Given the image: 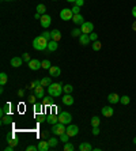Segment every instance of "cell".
<instances>
[{
    "mask_svg": "<svg viewBox=\"0 0 136 151\" xmlns=\"http://www.w3.org/2000/svg\"><path fill=\"white\" fill-rule=\"evenodd\" d=\"M42 103L45 106H52L53 105V100H52V97H47V98H44Z\"/></svg>",
    "mask_w": 136,
    "mask_h": 151,
    "instance_id": "32",
    "label": "cell"
},
{
    "mask_svg": "<svg viewBox=\"0 0 136 151\" xmlns=\"http://www.w3.org/2000/svg\"><path fill=\"white\" fill-rule=\"evenodd\" d=\"M48 42L49 41L47 38H44L42 36L35 37L34 40H33V48L35 51H45V49H48Z\"/></svg>",
    "mask_w": 136,
    "mask_h": 151,
    "instance_id": "2",
    "label": "cell"
},
{
    "mask_svg": "<svg viewBox=\"0 0 136 151\" xmlns=\"http://www.w3.org/2000/svg\"><path fill=\"white\" fill-rule=\"evenodd\" d=\"M64 151H74L75 147H74V144L70 143V142H67V143H64V148H63Z\"/></svg>",
    "mask_w": 136,
    "mask_h": 151,
    "instance_id": "31",
    "label": "cell"
},
{
    "mask_svg": "<svg viewBox=\"0 0 136 151\" xmlns=\"http://www.w3.org/2000/svg\"><path fill=\"white\" fill-rule=\"evenodd\" d=\"M37 12L41 14V15H44V14L47 12V7H45L44 4H38V6H37Z\"/></svg>",
    "mask_w": 136,
    "mask_h": 151,
    "instance_id": "30",
    "label": "cell"
},
{
    "mask_svg": "<svg viewBox=\"0 0 136 151\" xmlns=\"http://www.w3.org/2000/svg\"><path fill=\"white\" fill-rule=\"evenodd\" d=\"M38 121H39V123H44V121H47V117L41 114V116H39V117H38Z\"/></svg>",
    "mask_w": 136,
    "mask_h": 151,
    "instance_id": "48",
    "label": "cell"
},
{
    "mask_svg": "<svg viewBox=\"0 0 136 151\" xmlns=\"http://www.w3.org/2000/svg\"><path fill=\"white\" fill-rule=\"evenodd\" d=\"M83 33H82V30L80 29H74L72 32H71V36L72 37H80Z\"/></svg>",
    "mask_w": 136,
    "mask_h": 151,
    "instance_id": "36",
    "label": "cell"
},
{
    "mask_svg": "<svg viewBox=\"0 0 136 151\" xmlns=\"http://www.w3.org/2000/svg\"><path fill=\"white\" fill-rule=\"evenodd\" d=\"M108 101L110 103H117V102H120V96L118 94H116V93H110L108 96Z\"/></svg>",
    "mask_w": 136,
    "mask_h": 151,
    "instance_id": "15",
    "label": "cell"
},
{
    "mask_svg": "<svg viewBox=\"0 0 136 151\" xmlns=\"http://www.w3.org/2000/svg\"><path fill=\"white\" fill-rule=\"evenodd\" d=\"M4 150L6 151H14V146H10V144H8V147H6Z\"/></svg>",
    "mask_w": 136,
    "mask_h": 151,
    "instance_id": "49",
    "label": "cell"
},
{
    "mask_svg": "<svg viewBox=\"0 0 136 151\" xmlns=\"http://www.w3.org/2000/svg\"><path fill=\"white\" fill-rule=\"evenodd\" d=\"M8 112H10V103H6V105L3 106V109L0 110V116L4 117L6 114H8Z\"/></svg>",
    "mask_w": 136,
    "mask_h": 151,
    "instance_id": "25",
    "label": "cell"
},
{
    "mask_svg": "<svg viewBox=\"0 0 136 151\" xmlns=\"http://www.w3.org/2000/svg\"><path fill=\"white\" fill-rule=\"evenodd\" d=\"M89 36H90V40H91V42H94V41H97V40H98L97 33H90Z\"/></svg>",
    "mask_w": 136,
    "mask_h": 151,
    "instance_id": "42",
    "label": "cell"
},
{
    "mask_svg": "<svg viewBox=\"0 0 136 151\" xmlns=\"http://www.w3.org/2000/svg\"><path fill=\"white\" fill-rule=\"evenodd\" d=\"M90 42H91V40H90V36L89 34H85V33H83V34H82L80 37H79V44L80 45H89Z\"/></svg>",
    "mask_w": 136,
    "mask_h": 151,
    "instance_id": "14",
    "label": "cell"
},
{
    "mask_svg": "<svg viewBox=\"0 0 136 151\" xmlns=\"http://www.w3.org/2000/svg\"><path fill=\"white\" fill-rule=\"evenodd\" d=\"M72 16H74V12L70 8H63L60 11V18L63 20H72Z\"/></svg>",
    "mask_w": 136,
    "mask_h": 151,
    "instance_id": "4",
    "label": "cell"
},
{
    "mask_svg": "<svg viewBox=\"0 0 136 151\" xmlns=\"http://www.w3.org/2000/svg\"><path fill=\"white\" fill-rule=\"evenodd\" d=\"M27 151H38V146H27Z\"/></svg>",
    "mask_w": 136,
    "mask_h": 151,
    "instance_id": "45",
    "label": "cell"
},
{
    "mask_svg": "<svg viewBox=\"0 0 136 151\" xmlns=\"http://www.w3.org/2000/svg\"><path fill=\"white\" fill-rule=\"evenodd\" d=\"M120 102L123 103V105H128V103L131 102V98H129L128 96H123V97H120Z\"/></svg>",
    "mask_w": 136,
    "mask_h": 151,
    "instance_id": "35",
    "label": "cell"
},
{
    "mask_svg": "<svg viewBox=\"0 0 136 151\" xmlns=\"http://www.w3.org/2000/svg\"><path fill=\"white\" fill-rule=\"evenodd\" d=\"M37 87V84H35V82H31L30 86H29V88H35Z\"/></svg>",
    "mask_w": 136,
    "mask_h": 151,
    "instance_id": "50",
    "label": "cell"
},
{
    "mask_svg": "<svg viewBox=\"0 0 136 151\" xmlns=\"http://www.w3.org/2000/svg\"><path fill=\"white\" fill-rule=\"evenodd\" d=\"M71 10H72V12H74V15L75 14H80V7H79V6H75L74 4V7L71 8Z\"/></svg>",
    "mask_w": 136,
    "mask_h": 151,
    "instance_id": "41",
    "label": "cell"
},
{
    "mask_svg": "<svg viewBox=\"0 0 136 151\" xmlns=\"http://www.w3.org/2000/svg\"><path fill=\"white\" fill-rule=\"evenodd\" d=\"M52 67V64L49 60H42V68L44 70H49V68Z\"/></svg>",
    "mask_w": 136,
    "mask_h": 151,
    "instance_id": "39",
    "label": "cell"
},
{
    "mask_svg": "<svg viewBox=\"0 0 136 151\" xmlns=\"http://www.w3.org/2000/svg\"><path fill=\"white\" fill-rule=\"evenodd\" d=\"M67 131V128H66V124H63V123H57V124H54V125H52V133L53 135H61V133H64V132Z\"/></svg>",
    "mask_w": 136,
    "mask_h": 151,
    "instance_id": "3",
    "label": "cell"
},
{
    "mask_svg": "<svg viewBox=\"0 0 136 151\" xmlns=\"http://www.w3.org/2000/svg\"><path fill=\"white\" fill-rule=\"evenodd\" d=\"M41 16H42V15H41V14H38V12H37V14H35V15H34V18H35V19H41Z\"/></svg>",
    "mask_w": 136,
    "mask_h": 151,
    "instance_id": "53",
    "label": "cell"
},
{
    "mask_svg": "<svg viewBox=\"0 0 136 151\" xmlns=\"http://www.w3.org/2000/svg\"><path fill=\"white\" fill-rule=\"evenodd\" d=\"M58 48V42L57 41H53V40H51L49 42H48V51H51V52H53V51H56V49Z\"/></svg>",
    "mask_w": 136,
    "mask_h": 151,
    "instance_id": "20",
    "label": "cell"
},
{
    "mask_svg": "<svg viewBox=\"0 0 136 151\" xmlns=\"http://www.w3.org/2000/svg\"><path fill=\"white\" fill-rule=\"evenodd\" d=\"M71 120H72V116L68 113V112H61L58 114V123H63V124H70Z\"/></svg>",
    "mask_w": 136,
    "mask_h": 151,
    "instance_id": "5",
    "label": "cell"
},
{
    "mask_svg": "<svg viewBox=\"0 0 136 151\" xmlns=\"http://www.w3.org/2000/svg\"><path fill=\"white\" fill-rule=\"evenodd\" d=\"M7 142H8V144L10 146H14L15 147L16 144H18V139H15L12 135H7Z\"/></svg>",
    "mask_w": 136,
    "mask_h": 151,
    "instance_id": "24",
    "label": "cell"
},
{
    "mask_svg": "<svg viewBox=\"0 0 136 151\" xmlns=\"http://www.w3.org/2000/svg\"><path fill=\"white\" fill-rule=\"evenodd\" d=\"M58 142H60V140L56 139V138H51V139L48 140V143H49V146H51V147H56V146L58 144Z\"/></svg>",
    "mask_w": 136,
    "mask_h": 151,
    "instance_id": "33",
    "label": "cell"
},
{
    "mask_svg": "<svg viewBox=\"0 0 136 151\" xmlns=\"http://www.w3.org/2000/svg\"><path fill=\"white\" fill-rule=\"evenodd\" d=\"M41 84H42L44 87H49V86L52 84L51 76H45V78H42V79H41Z\"/></svg>",
    "mask_w": 136,
    "mask_h": 151,
    "instance_id": "22",
    "label": "cell"
},
{
    "mask_svg": "<svg viewBox=\"0 0 136 151\" xmlns=\"http://www.w3.org/2000/svg\"><path fill=\"white\" fill-rule=\"evenodd\" d=\"M80 30L82 33H85V34H90V33H93L94 30V25L91 22H85L83 25H80Z\"/></svg>",
    "mask_w": 136,
    "mask_h": 151,
    "instance_id": "8",
    "label": "cell"
},
{
    "mask_svg": "<svg viewBox=\"0 0 136 151\" xmlns=\"http://www.w3.org/2000/svg\"><path fill=\"white\" fill-rule=\"evenodd\" d=\"M67 133L72 138V136H76L79 133V127L78 125H72V124H68V127H67Z\"/></svg>",
    "mask_w": 136,
    "mask_h": 151,
    "instance_id": "9",
    "label": "cell"
},
{
    "mask_svg": "<svg viewBox=\"0 0 136 151\" xmlns=\"http://www.w3.org/2000/svg\"><path fill=\"white\" fill-rule=\"evenodd\" d=\"M23 94H25L23 90H19V91H18V96H19V98H22V97H23Z\"/></svg>",
    "mask_w": 136,
    "mask_h": 151,
    "instance_id": "51",
    "label": "cell"
},
{
    "mask_svg": "<svg viewBox=\"0 0 136 151\" xmlns=\"http://www.w3.org/2000/svg\"><path fill=\"white\" fill-rule=\"evenodd\" d=\"M79 150L80 151H91L93 150V146H91L90 143H86L85 142V143H82L80 146H79Z\"/></svg>",
    "mask_w": 136,
    "mask_h": 151,
    "instance_id": "23",
    "label": "cell"
},
{
    "mask_svg": "<svg viewBox=\"0 0 136 151\" xmlns=\"http://www.w3.org/2000/svg\"><path fill=\"white\" fill-rule=\"evenodd\" d=\"M27 65H29V68H30L31 71H37L39 68H42V61H39V60H37V59H31L30 61L27 63Z\"/></svg>",
    "mask_w": 136,
    "mask_h": 151,
    "instance_id": "6",
    "label": "cell"
},
{
    "mask_svg": "<svg viewBox=\"0 0 136 151\" xmlns=\"http://www.w3.org/2000/svg\"><path fill=\"white\" fill-rule=\"evenodd\" d=\"M72 91H74V87H72L71 84H66V86H64V93H66V94H71Z\"/></svg>",
    "mask_w": 136,
    "mask_h": 151,
    "instance_id": "40",
    "label": "cell"
},
{
    "mask_svg": "<svg viewBox=\"0 0 136 151\" xmlns=\"http://www.w3.org/2000/svg\"><path fill=\"white\" fill-rule=\"evenodd\" d=\"M11 123V116H4V117H1V125H7V124Z\"/></svg>",
    "mask_w": 136,
    "mask_h": 151,
    "instance_id": "34",
    "label": "cell"
},
{
    "mask_svg": "<svg viewBox=\"0 0 136 151\" xmlns=\"http://www.w3.org/2000/svg\"><path fill=\"white\" fill-rule=\"evenodd\" d=\"M132 15H133V18H136V6L132 8Z\"/></svg>",
    "mask_w": 136,
    "mask_h": 151,
    "instance_id": "52",
    "label": "cell"
},
{
    "mask_svg": "<svg viewBox=\"0 0 136 151\" xmlns=\"http://www.w3.org/2000/svg\"><path fill=\"white\" fill-rule=\"evenodd\" d=\"M49 74H51L52 78H57V76L61 75V70H60V67H57V65H52V67L49 68Z\"/></svg>",
    "mask_w": 136,
    "mask_h": 151,
    "instance_id": "10",
    "label": "cell"
},
{
    "mask_svg": "<svg viewBox=\"0 0 136 151\" xmlns=\"http://www.w3.org/2000/svg\"><path fill=\"white\" fill-rule=\"evenodd\" d=\"M101 112H102V116H105V117H112L114 114V109L112 106H104L101 109Z\"/></svg>",
    "mask_w": 136,
    "mask_h": 151,
    "instance_id": "11",
    "label": "cell"
},
{
    "mask_svg": "<svg viewBox=\"0 0 136 151\" xmlns=\"http://www.w3.org/2000/svg\"><path fill=\"white\" fill-rule=\"evenodd\" d=\"M61 101H63V103H64V105H67V106L74 105V97L71 96V94H66V96H63Z\"/></svg>",
    "mask_w": 136,
    "mask_h": 151,
    "instance_id": "13",
    "label": "cell"
},
{
    "mask_svg": "<svg viewBox=\"0 0 136 151\" xmlns=\"http://www.w3.org/2000/svg\"><path fill=\"white\" fill-rule=\"evenodd\" d=\"M101 48H102V44H101V42H99L98 40L94 41V42H93V49H94V51L97 52V51H99Z\"/></svg>",
    "mask_w": 136,
    "mask_h": 151,
    "instance_id": "37",
    "label": "cell"
},
{
    "mask_svg": "<svg viewBox=\"0 0 136 151\" xmlns=\"http://www.w3.org/2000/svg\"><path fill=\"white\" fill-rule=\"evenodd\" d=\"M70 138L71 136L67 133V132H64V133H61L60 135V142H63V143H67V142H70Z\"/></svg>",
    "mask_w": 136,
    "mask_h": 151,
    "instance_id": "28",
    "label": "cell"
},
{
    "mask_svg": "<svg viewBox=\"0 0 136 151\" xmlns=\"http://www.w3.org/2000/svg\"><path fill=\"white\" fill-rule=\"evenodd\" d=\"M51 34H52V40H53V41H57V42H58V41L61 40V33H60V30H57V29L52 30Z\"/></svg>",
    "mask_w": 136,
    "mask_h": 151,
    "instance_id": "19",
    "label": "cell"
},
{
    "mask_svg": "<svg viewBox=\"0 0 136 151\" xmlns=\"http://www.w3.org/2000/svg\"><path fill=\"white\" fill-rule=\"evenodd\" d=\"M7 80H8L7 74H6V72H1V74H0V84L4 86V84L7 83Z\"/></svg>",
    "mask_w": 136,
    "mask_h": 151,
    "instance_id": "27",
    "label": "cell"
},
{
    "mask_svg": "<svg viewBox=\"0 0 136 151\" xmlns=\"http://www.w3.org/2000/svg\"><path fill=\"white\" fill-rule=\"evenodd\" d=\"M22 59H23V61H27V63H29V61H30V55H29V53H23V55H22Z\"/></svg>",
    "mask_w": 136,
    "mask_h": 151,
    "instance_id": "43",
    "label": "cell"
},
{
    "mask_svg": "<svg viewBox=\"0 0 136 151\" xmlns=\"http://www.w3.org/2000/svg\"><path fill=\"white\" fill-rule=\"evenodd\" d=\"M52 1H57V0H52Z\"/></svg>",
    "mask_w": 136,
    "mask_h": 151,
    "instance_id": "58",
    "label": "cell"
},
{
    "mask_svg": "<svg viewBox=\"0 0 136 151\" xmlns=\"http://www.w3.org/2000/svg\"><path fill=\"white\" fill-rule=\"evenodd\" d=\"M3 1H11V0H3Z\"/></svg>",
    "mask_w": 136,
    "mask_h": 151,
    "instance_id": "57",
    "label": "cell"
},
{
    "mask_svg": "<svg viewBox=\"0 0 136 151\" xmlns=\"http://www.w3.org/2000/svg\"><path fill=\"white\" fill-rule=\"evenodd\" d=\"M51 148V146H49V143H48V140L45 142V140H41L38 143V151H48Z\"/></svg>",
    "mask_w": 136,
    "mask_h": 151,
    "instance_id": "16",
    "label": "cell"
},
{
    "mask_svg": "<svg viewBox=\"0 0 136 151\" xmlns=\"http://www.w3.org/2000/svg\"><path fill=\"white\" fill-rule=\"evenodd\" d=\"M41 36H42L44 38H47L48 41H51V40H52V34H51V32H48V30H45V32L41 33Z\"/></svg>",
    "mask_w": 136,
    "mask_h": 151,
    "instance_id": "38",
    "label": "cell"
},
{
    "mask_svg": "<svg viewBox=\"0 0 136 151\" xmlns=\"http://www.w3.org/2000/svg\"><path fill=\"white\" fill-rule=\"evenodd\" d=\"M47 121L49 124H52V125H54V124L58 123V116H54V114H51L47 117Z\"/></svg>",
    "mask_w": 136,
    "mask_h": 151,
    "instance_id": "21",
    "label": "cell"
},
{
    "mask_svg": "<svg viewBox=\"0 0 136 151\" xmlns=\"http://www.w3.org/2000/svg\"><path fill=\"white\" fill-rule=\"evenodd\" d=\"M35 98H37V97H35V94H34V96H30L29 98H27V102H30V103H35Z\"/></svg>",
    "mask_w": 136,
    "mask_h": 151,
    "instance_id": "46",
    "label": "cell"
},
{
    "mask_svg": "<svg viewBox=\"0 0 136 151\" xmlns=\"http://www.w3.org/2000/svg\"><path fill=\"white\" fill-rule=\"evenodd\" d=\"M72 22L76 25H83L85 23V18H83L80 14H75V15L72 16Z\"/></svg>",
    "mask_w": 136,
    "mask_h": 151,
    "instance_id": "17",
    "label": "cell"
},
{
    "mask_svg": "<svg viewBox=\"0 0 136 151\" xmlns=\"http://www.w3.org/2000/svg\"><path fill=\"white\" fill-rule=\"evenodd\" d=\"M63 91H64V86L61 83H52L49 87H48V93L51 97H54V98H58L61 97Z\"/></svg>",
    "mask_w": 136,
    "mask_h": 151,
    "instance_id": "1",
    "label": "cell"
},
{
    "mask_svg": "<svg viewBox=\"0 0 136 151\" xmlns=\"http://www.w3.org/2000/svg\"><path fill=\"white\" fill-rule=\"evenodd\" d=\"M132 29H133V30H135V32H136V22H133V25H132Z\"/></svg>",
    "mask_w": 136,
    "mask_h": 151,
    "instance_id": "54",
    "label": "cell"
},
{
    "mask_svg": "<svg viewBox=\"0 0 136 151\" xmlns=\"http://www.w3.org/2000/svg\"><path fill=\"white\" fill-rule=\"evenodd\" d=\"M67 1H70V3H75L76 0H67Z\"/></svg>",
    "mask_w": 136,
    "mask_h": 151,
    "instance_id": "55",
    "label": "cell"
},
{
    "mask_svg": "<svg viewBox=\"0 0 136 151\" xmlns=\"http://www.w3.org/2000/svg\"><path fill=\"white\" fill-rule=\"evenodd\" d=\"M74 4H75V6H79V7H82V6L85 4V0H76Z\"/></svg>",
    "mask_w": 136,
    "mask_h": 151,
    "instance_id": "47",
    "label": "cell"
},
{
    "mask_svg": "<svg viewBox=\"0 0 136 151\" xmlns=\"http://www.w3.org/2000/svg\"><path fill=\"white\" fill-rule=\"evenodd\" d=\"M44 103H41V102H35L34 103V110H35V113H41L42 112V109H44Z\"/></svg>",
    "mask_w": 136,
    "mask_h": 151,
    "instance_id": "26",
    "label": "cell"
},
{
    "mask_svg": "<svg viewBox=\"0 0 136 151\" xmlns=\"http://www.w3.org/2000/svg\"><path fill=\"white\" fill-rule=\"evenodd\" d=\"M39 22H41V26H42L44 29H48L49 26H51L52 16H51V15H48V14H44V15L41 16V19H39Z\"/></svg>",
    "mask_w": 136,
    "mask_h": 151,
    "instance_id": "7",
    "label": "cell"
},
{
    "mask_svg": "<svg viewBox=\"0 0 136 151\" xmlns=\"http://www.w3.org/2000/svg\"><path fill=\"white\" fill-rule=\"evenodd\" d=\"M133 143H135V144H136V138H135V139H133Z\"/></svg>",
    "mask_w": 136,
    "mask_h": 151,
    "instance_id": "56",
    "label": "cell"
},
{
    "mask_svg": "<svg viewBox=\"0 0 136 151\" xmlns=\"http://www.w3.org/2000/svg\"><path fill=\"white\" fill-rule=\"evenodd\" d=\"M99 123H101V120L98 116H94L93 119H91V125L93 127H99Z\"/></svg>",
    "mask_w": 136,
    "mask_h": 151,
    "instance_id": "29",
    "label": "cell"
},
{
    "mask_svg": "<svg viewBox=\"0 0 136 151\" xmlns=\"http://www.w3.org/2000/svg\"><path fill=\"white\" fill-rule=\"evenodd\" d=\"M22 63H23V59H22V57H12L11 61H10V65L14 68H18L22 65Z\"/></svg>",
    "mask_w": 136,
    "mask_h": 151,
    "instance_id": "12",
    "label": "cell"
},
{
    "mask_svg": "<svg viewBox=\"0 0 136 151\" xmlns=\"http://www.w3.org/2000/svg\"><path fill=\"white\" fill-rule=\"evenodd\" d=\"M34 94L37 98H44V94H45V91H44V86H37V87L34 88Z\"/></svg>",
    "mask_w": 136,
    "mask_h": 151,
    "instance_id": "18",
    "label": "cell"
},
{
    "mask_svg": "<svg viewBox=\"0 0 136 151\" xmlns=\"http://www.w3.org/2000/svg\"><path fill=\"white\" fill-rule=\"evenodd\" d=\"M91 132H93L94 136L99 135V132H101V131H99V127H93V131H91Z\"/></svg>",
    "mask_w": 136,
    "mask_h": 151,
    "instance_id": "44",
    "label": "cell"
}]
</instances>
